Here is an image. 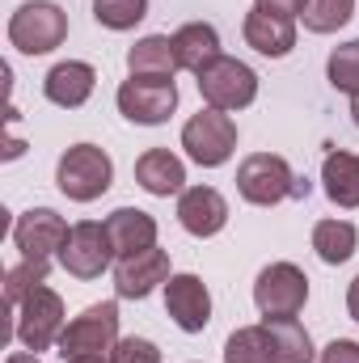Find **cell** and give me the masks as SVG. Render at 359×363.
Here are the masks:
<instances>
[{
	"label": "cell",
	"mask_w": 359,
	"mask_h": 363,
	"mask_svg": "<svg viewBox=\"0 0 359 363\" xmlns=\"http://www.w3.org/2000/svg\"><path fill=\"white\" fill-rule=\"evenodd\" d=\"M237 190L245 203L254 207H275L283 199H304L309 194V182H300L292 174V165L275 152H254L237 165Z\"/></svg>",
	"instance_id": "cell-1"
},
{
	"label": "cell",
	"mask_w": 359,
	"mask_h": 363,
	"mask_svg": "<svg viewBox=\"0 0 359 363\" xmlns=\"http://www.w3.org/2000/svg\"><path fill=\"white\" fill-rule=\"evenodd\" d=\"M68 38V13L51 0H26L9 17V43L21 55H47Z\"/></svg>",
	"instance_id": "cell-2"
},
{
	"label": "cell",
	"mask_w": 359,
	"mask_h": 363,
	"mask_svg": "<svg viewBox=\"0 0 359 363\" xmlns=\"http://www.w3.org/2000/svg\"><path fill=\"white\" fill-rule=\"evenodd\" d=\"M194 81H199L203 101H207L211 110H224V114L245 110V106H254V97H258V72H254L250 64L233 60V55H216Z\"/></svg>",
	"instance_id": "cell-3"
},
{
	"label": "cell",
	"mask_w": 359,
	"mask_h": 363,
	"mask_svg": "<svg viewBox=\"0 0 359 363\" xmlns=\"http://www.w3.org/2000/svg\"><path fill=\"white\" fill-rule=\"evenodd\" d=\"M13 334L26 351H51L60 347V334H64V300L60 291H51L47 283H38L21 304H17V321H13Z\"/></svg>",
	"instance_id": "cell-4"
},
{
	"label": "cell",
	"mask_w": 359,
	"mask_h": 363,
	"mask_svg": "<svg viewBox=\"0 0 359 363\" xmlns=\"http://www.w3.org/2000/svg\"><path fill=\"white\" fill-rule=\"evenodd\" d=\"M60 190L72 199V203H93L110 190L114 182V161L97 148V144H72L64 157H60V169H55Z\"/></svg>",
	"instance_id": "cell-5"
},
{
	"label": "cell",
	"mask_w": 359,
	"mask_h": 363,
	"mask_svg": "<svg viewBox=\"0 0 359 363\" xmlns=\"http://www.w3.org/2000/svg\"><path fill=\"white\" fill-rule=\"evenodd\" d=\"M182 148H186V157L194 161V165H203V169H216V165H224L233 152H237V123H233V114H224V110H199L186 127H182Z\"/></svg>",
	"instance_id": "cell-6"
},
{
	"label": "cell",
	"mask_w": 359,
	"mask_h": 363,
	"mask_svg": "<svg viewBox=\"0 0 359 363\" xmlns=\"http://www.w3.org/2000/svg\"><path fill=\"white\" fill-rule=\"evenodd\" d=\"M309 300V274L296 262H270L254 279V304L263 317H296Z\"/></svg>",
	"instance_id": "cell-7"
},
{
	"label": "cell",
	"mask_w": 359,
	"mask_h": 363,
	"mask_svg": "<svg viewBox=\"0 0 359 363\" xmlns=\"http://www.w3.org/2000/svg\"><path fill=\"white\" fill-rule=\"evenodd\" d=\"M118 114L127 123H140V127H161L174 110H178V85L174 81H148V77H127L118 93Z\"/></svg>",
	"instance_id": "cell-8"
},
{
	"label": "cell",
	"mask_w": 359,
	"mask_h": 363,
	"mask_svg": "<svg viewBox=\"0 0 359 363\" xmlns=\"http://www.w3.org/2000/svg\"><path fill=\"white\" fill-rule=\"evenodd\" d=\"M118 342V304L114 300H101L89 304L81 317H72L60 334V355L72 359V355H85V351H110Z\"/></svg>",
	"instance_id": "cell-9"
},
{
	"label": "cell",
	"mask_w": 359,
	"mask_h": 363,
	"mask_svg": "<svg viewBox=\"0 0 359 363\" xmlns=\"http://www.w3.org/2000/svg\"><path fill=\"white\" fill-rule=\"evenodd\" d=\"M68 220L51 207H30L17 216L13 224V245L21 250V258H38V262H51L60 258V250L68 245Z\"/></svg>",
	"instance_id": "cell-10"
},
{
	"label": "cell",
	"mask_w": 359,
	"mask_h": 363,
	"mask_svg": "<svg viewBox=\"0 0 359 363\" xmlns=\"http://www.w3.org/2000/svg\"><path fill=\"white\" fill-rule=\"evenodd\" d=\"M110 258H114V250H110L106 224H97V220L72 224L68 245L60 250V267L72 274V279H101V271L110 267Z\"/></svg>",
	"instance_id": "cell-11"
},
{
	"label": "cell",
	"mask_w": 359,
	"mask_h": 363,
	"mask_svg": "<svg viewBox=\"0 0 359 363\" xmlns=\"http://www.w3.org/2000/svg\"><path fill=\"white\" fill-rule=\"evenodd\" d=\"M165 313L182 334H203L211 321V291L199 274H170L165 283Z\"/></svg>",
	"instance_id": "cell-12"
},
{
	"label": "cell",
	"mask_w": 359,
	"mask_h": 363,
	"mask_svg": "<svg viewBox=\"0 0 359 363\" xmlns=\"http://www.w3.org/2000/svg\"><path fill=\"white\" fill-rule=\"evenodd\" d=\"M170 254L165 250H144V254H131V258H118L114 267V291L123 300H144L148 291H157L161 283H170Z\"/></svg>",
	"instance_id": "cell-13"
},
{
	"label": "cell",
	"mask_w": 359,
	"mask_h": 363,
	"mask_svg": "<svg viewBox=\"0 0 359 363\" xmlns=\"http://www.w3.org/2000/svg\"><path fill=\"white\" fill-rule=\"evenodd\" d=\"M178 224L190 237H216L228 224V199L216 186H186L178 194Z\"/></svg>",
	"instance_id": "cell-14"
},
{
	"label": "cell",
	"mask_w": 359,
	"mask_h": 363,
	"mask_svg": "<svg viewBox=\"0 0 359 363\" xmlns=\"http://www.w3.org/2000/svg\"><path fill=\"white\" fill-rule=\"evenodd\" d=\"M106 237H110L114 258H131L157 245V220L140 207H118L106 216Z\"/></svg>",
	"instance_id": "cell-15"
},
{
	"label": "cell",
	"mask_w": 359,
	"mask_h": 363,
	"mask_svg": "<svg viewBox=\"0 0 359 363\" xmlns=\"http://www.w3.org/2000/svg\"><path fill=\"white\" fill-rule=\"evenodd\" d=\"M93 85H97V72L85 60H64L55 64L47 77H43V93L51 106H64V110H81L93 97Z\"/></svg>",
	"instance_id": "cell-16"
},
{
	"label": "cell",
	"mask_w": 359,
	"mask_h": 363,
	"mask_svg": "<svg viewBox=\"0 0 359 363\" xmlns=\"http://www.w3.org/2000/svg\"><path fill=\"white\" fill-rule=\"evenodd\" d=\"M241 34H245V43H250L258 55H267V60H283V55H292V47H296V21H292V17H275L267 9H250L245 21H241Z\"/></svg>",
	"instance_id": "cell-17"
},
{
	"label": "cell",
	"mask_w": 359,
	"mask_h": 363,
	"mask_svg": "<svg viewBox=\"0 0 359 363\" xmlns=\"http://www.w3.org/2000/svg\"><path fill=\"white\" fill-rule=\"evenodd\" d=\"M136 182L157 194V199H170V194H182L186 190V165L170 148H148L140 161H136Z\"/></svg>",
	"instance_id": "cell-18"
},
{
	"label": "cell",
	"mask_w": 359,
	"mask_h": 363,
	"mask_svg": "<svg viewBox=\"0 0 359 363\" xmlns=\"http://www.w3.org/2000/svg\"><path fill=\"white\" fill-rule=\"evenodd\" d=\"M127 72L131 77H148V81H174L178 72V55H174V38L170 34H148L127 51Z\"/></svg>",
	"instance_id": "cell-19"
},
{
	"label": "cell",
	"mask_w": 359,
	"mask_h": 363,
	"mask_svg": "<svg viewBox=\"0 0 359 363\" xmlns=\"http://www.w3.org/2000/svg\"><path fill=\"white\" fill-rule=\"evenodd\" d=\"M174 55H178V68H186V72L199 77L216 55H224L216 26H207V21H186L178 34H174Z\"/></svg>",
	"instance_id": "cell-20"
},
{
	"label": "cell",
	"mask_w": 359,
	"mask_h": 363,
	"mask_svg": "<svg viewBox=\"0 0 359 363\" xmlns=\"http://www.w3.org/2000/svg\"><path fill=\"white\" fill-rule=\"evenodd\" d=\"M275 363H313V338L296 317H263Z\"/></svg>",
	"instance_id": "cell-21"
},
{
	"label": "cell",
	"mask_w": 359,
	"mask_h": 363,
	"mask_svg": "<svg viewBox=\"0 0 359 363\" xmlns=\"http://www.w3.org/2000/svg\"><path fill=\"white\" fill-rule=\"evenodd\" d=\"M321 182H326V199L334 207H359V157L355 152H330L321 165Z\"/></svg>",
	"instance_id": "cell-22"
},
{
	"label": "cell",
	"mask_w": 359,
	"mask_h": 363,
	"mask_svg": "<svg viewBox=\"0 0 359 363\" xmlns=\"http://www.w3.org/2000/svg\"><path fill=\"white\" fill-rule=\"evenodd\" d=\"M359 245V233L351 220H317L313 224V250L326 267H343Z\"/></svg>",
	"instance_id": "cell-23"
},
{
	"label": "cell",
	"mask_w": 359,
	"mask_h": 363,
	"mask_svg": "<svg viewBox=\"0 0 359 363\" xmlns=\"http://www.w3.org/2000/svg\"><path fill=\"white\" fill-rule=\"evenodd\" d=\"M224 363H275L270 359V334L267 325H241L224 342Z\"/></svg>",
	"instance_id": "cell-24"
},
{
	"label": "cell",
	"mask_w": 359,
	"mask_h": 363,
	"mask_svg": "<svg viewBox=\"0 0 359 363\" xmlns=\"http://www.w3.org/2000/svg\"><path fill=\"white\" fill-rule=\"evenodd\" d=\"M351 17H355V0H309L304 13H300L304 30H313V34H334Z\"/></svg>",
	"instance_id": "cell-25"
},
{
	"label": "cell",
	"mask_w": 359,
	"mask_h": 363,
	"mask_svg": "<svg viewBox=\"0 0 359 363\" xmlns=\"http://www.w3.org/2000/svg\"><path fill=\"white\" fill-rule=\"evenodd\" d=\"M326 77H330V85H334L338 93L359 97V38H351V43H343V47L330 51Z\"/></svg>",
	"instance_id": "cell-26"
},
{
	"label": "cell",
	"mask_w": 359,
	"mask_h": 363,
	"mask_svg": "<svg viewBox=\"0 0 359 363\" xmlns=\"http://www.w3.org/2000/svg\"><path fill=\"white\" fill-rule=\"evenodd\" d=\"M47 271H51V262H38V258H21L13 271L4 274V304H9V313L38 287V283H47Z\"/></svg>",
	"instance_id": "cell-27"
},
{
	"label": "cell",
	"mask_w": 359,
	"mask_h": 363,
	"mask_svg": "<svg viewBox=\"0 0 359 363\" xmlns=\"http://www.w3.org/2000/svg\"><path fill=\"white\" fill-rule=\"evenodd\" d=\"M93 17L106 30H131L148 17V0H93Z\"/></svg>",
	"instance_id": "cell-28"
},
{
	"label": "cell",
	"mask_w": 359,
	"mask_h": 363,
	"mask_svg": "<svg viewBox=\"0 0 359 363\" xmlns=\"http://www.w3.org/2000/svg\"><path fill=\"white\" fill-rule=\"evenodd\" d=\"M110 363H161V351L148 338H118L110 347Z\"/></svg>",
	"instance_id": "cell-29"
},
{
	"label": "cell",
	"mask_w": 359,
	"mask_h": 363,
	"mask_svg": "<svg viewBox=\"0 0 359 363\" xmlns=\"http://www.w3.org/2000/svg\"><path fill=\"white\" fill-rule=\"evenodd\" d=\"M321 363H359V342H351V338H334V342L321 351Z\"/></svg>",
	"instance_id": "cell-30"
},
{
	"label": "cell",
	"mask_w": 359,
	"mask_h": 363,
	"mask_svg": "<svg viewBox=\"0 0 359 363\" xmlns=\"http://www.w3.org/2000/svg\"><path fill=\"white\" fill-rule=\"evenodd\" d=\"M304 4H309V0H254V9H267L275 17H292V21L304 13Z\"/></svg>",
	"instance_id": "cell-31"
},
{
	"label": "cell",
	"mask_w": 359,
	"mask_h": 363,
	"mask_svg": "<svg viewBox=\"0 0 359 363\" xmlns=\"http://www.w3.org/2000/svg\"><path fill=\"white\" fill-rule=\"evenodd\" d=\"M347 313H351V321H359V274L351 279V287H347Z\"/></svg>",
	"instance_id": "cell-32"
},
{
	"label": "cell",
	"mask_w": 359,
	"mask_h": 363,
	"mask_svg": "<svg viewBox=\"0 0 359 363\" xmlns=\"http://www.w3.org/2000/svg\"><path fill=\"white\" fill-rule=\"evenodd\" d=\"M64 363H110V351H85V355H72Z\"/></svg>",
	"instance_id": "cell-33"
},
{
	"label": "cell",
	"mask_w": 359,
	"mask_h": 363,
	"mask_svg": "<svg viewBox=\"0 0 359 363\" xmlns=\"http://www.w3.org/2000/svg\"><path fill=\"white\" fill-rule=\"evenodd\" d=\"M4 363H43V359H38L34 351H13V355H9Z\"/></svg>",
	"instance_id": "cell-34"
},
{
	"label": "cell",
	"mask_w": 359,
	"mask_h": 363,
	"mask_svg": "<svg viewBox=\"0 0 359 363\" xmlns=\"http://www.w3.org/2000/svg\"><path fill=\"white\" fill-rule=\"evenodd\" d=\"M351 118H355V127H359V97H351Z\"/></svg>",
	"instance_id": "cell-35"
}]
</instances>
